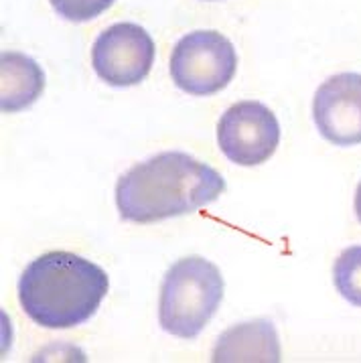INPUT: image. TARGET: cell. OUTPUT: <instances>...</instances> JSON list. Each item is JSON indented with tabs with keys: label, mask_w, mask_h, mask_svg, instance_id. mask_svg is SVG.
<instances>
[{
	"label": "cell",
	"mask_w": 361,
	"mask_h": 363,
	"mask_svg": "<svg viewBox=\"0 0 361 363\" xmlns=\"http://www.w3.org/2000/svg\"><path fill=\"white\" fill-rule=\"evenodd\" d=\"M226 191V181L207 162L187 152L169 150L134 164L116 185L120 218L132 223L195 213Z\"/></svg>",
	"instance_id": "cell-1"
},
{
	"label": "cell",
	"mask_w": 361,
	"mask_h": 363,
	"mask_svg": "<svg viewBox=\"0 0 361 363\" xmlns=\"http://www.w3.org/2000/svg\"><path fill=\"white\" fill-rule=\"evenodd\" d=\"M110 289L98 264L72 252H49L30 262L18 280V303L45 329H72L89 320Z\"/></svg>",
	"instance_id": "cell-2"
},
{
	"label": "cell",
	"mask_w": 361,
	"mask_h": 363,
	"mask_svg": "<svg viewBox=\"0 0 361 363\" xmlns=\"http://www.w3.org/2000/svg\"><path fill=\"white\" fill-rule=\"evenodd\" d=\"M223 277L213 262L201 256L177 260L160 284L159 323L162 331L195 339L213 319L223 301Z\"/></svg>",
	"instance_id": "cell-3"
},
{
	"label": "cell",
	"mask_w": 361,
	"mask_h": 363,
	"mask_svg": "<svg viewBox=\"0 0 361 363\" xmlns=\"http://www.w3.org/2000/svg\"><path fill=\"white\" fill-rule=\"evenodd\" d=\"M238 69L235 47L217 30H193L181 37L171 53V77L174 86L191 96H213L230 82Z\"/></svg>",
	"instance_id": "cell-4"
},
{
	"label": "cell",
	"mask_w": 361,
	"mask_h": 363,
	"mask_svg": "<svg viewBox=\"0 0 361 363\" xmlns=\"http://www.w3.org/2000/svg\"><path fill=\"white\" fill-rule=\"evenodd\" d=\"M219 150L240 167H258L280 145L276 114L262 102L244 100L230 106L217 122Z\"/></svg>",
	"instance_id": "cell-5"
},
{
	"label": "cell",
	"mask_w": 361,
	"mask_h": 363,
	"mask_svg": "<svg viewBox=\"0 0 361 363\" xmlns=\"http://www.w3.org/2000/svg\"><path fill=\"white\" fill-rule=\"evenodd\" d=\"M155 41L136 23H116L101 30L91 47V65L108 86L140 84L155 63Z\"/></svg>",
	"instance_id": "cell-6"
},
{
	"label": "cell",
	"mask_w": 361,
	"mask_h": 363,
	"mask_svg": "<svg viewBox=\"0 0 361 363\" xmlns=\"http://www.w3.org/2000/svg\"><path fill=\"white\" fill-rule=\"evenodd\" d=\"M313 120L335 146L361 145V73H337L318 86Z\"/></svg>",
	"instance_id": "cell-7"
},
{
	"label": "cell",
	"mask_w": 361,
	"mask_h": 363,
	"mask_svg": "<svg viewBox=\"0 0 361 363\" xmlns=\"http://www.w3.org/2000/svg\"><path fill=\"white\" fill-rule=\"evenodd\" d=\"M280 355V341L274 325L270 320L258 319L233 325L219 335L211 359L216 363H278L282 359Z\"/></svg>",
	"instance_id": "cell-8"
},
{
	"label": "cell",
	"mask_w": 361,
	"mask_h": 363,
	"mask_svg": "<svg viewBox=\"0 0 361 363\" xmlns=\"http://www.w3.org/2000/svg\"><path fill=\"white\" fill-rule=\"evenodd\" d=\"M43 89L45 73L35 59L18 51H4L0 55V106L4 114L33 106Z\"/></svg>",
	"instance_id": "cell-9"
},
{
	"label": "cell",
	"mask_w": 361,
	"mask_h": 363,
	"mask_svg": "<svg viewBox=\"0 0 361 363\" xmlns=\"http://www.w3.org/2000/svg\"><path fill=\"white\" fill-rule=\"evenodd\" d=\"M333 282L347 303L361 308V246H349L333 266Z\"/></svg>",
	"instance_id": "cell-10"
},
{
	"label": "cell",
	"mask_w": 361,
	"mask_h": 363,
	"mask_svg": "<svg viewBox=\"0 0 361 363\" xmlns=\"http://www.w3.org/2000/svg\"><path fill=\"white\" fill-rule=\"evenodd\" d=\"M55 13L72 23H87L106 13L114 0H49Z\"/></svg>",
	"instance_id": "cell-11"
},
{
	"label": "cell",
	"mask_w": 361,
	"mask_h": 363,
	"mask_svg": "<svg viewBox=\"0 0 361 363\" xmlns=\"http://www.w3.org/2000/svg\"><path fill=\"white\" fill-rule=\"evenodd\" d=\"M355 213H357V219L361 221V183L357 185V191H355Z\"/></svg>",
	"instance_id": "cell-12"
}]
</instances>
